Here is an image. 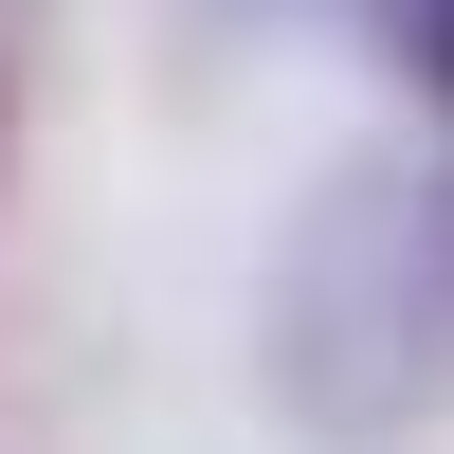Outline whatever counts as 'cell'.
<instances>
[{"instance_id": "3957f363", "label": "cell", "mask_w": 454, "mask_h": 454, "mask_svg": "<svg viewBox=\"0 0 454 454\" xmlns=\"http://www.w3.org/2000/svg\"><path fill=\"white\" fill-rule=\"evenodd\" d=\"M237 19H346V0H237Z\"/></svg>"}, {"instance_id": "7a4b0ae2", "label": "cell", "mask_w": 454, "mask_h": 454, "mask_svg": "<svg viewBox=\"0 0 454 454\" xmlns=\"http://www.w3.org/2000/svg\"><path fill=\"white\" fill-rule=\"evenodd\" d=\"M346 19H382V55L419 73V109L454 128V0H346Z\"/></svg>"}, {"instance_id": "6da1fadb", "label": "cell", "mask_w": 454, "mask_h": 454, "mask_svg": "<svg viewBox=\"0 0 454 454\" xmlns=\"http://www.w3.org/2000/svg\"><path fill=\"white\" fill-rule=\"evenodd\" d=\"M254 382L309 454H400L454 419V128L346 145L273 218L254 273Z\"/></svg>"}, {"instance_id": "277c9868", "label": "cell", "mask_w": 454, "mask_h": 454, "mask_svg": "<svg viewBox=\"0 0 454 454\" xmlns=\"http://www.w3.org/2000/svg\"><path fill=\"white\" fill-rule=\"evenodd\" d=\"M0 164H19V73H0Z\"/></svg>"}]
</instances>
